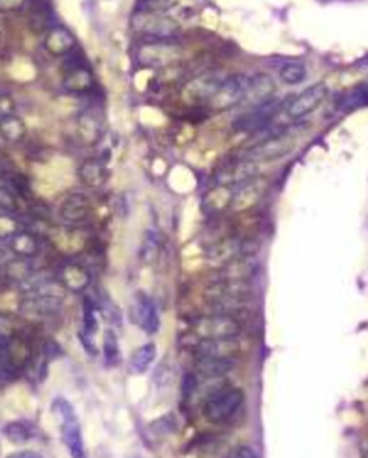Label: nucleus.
<instances>
[{
  "label": "nucleus",
  "mask_w": 368,
  "mask_h": 458,
  "mask_svg": "<svg viewBox=\"0 0 368 458\" xmlns=\"http://www.w3.org/2000/svg\"><path fill=\"white\" fill-rule=\"evenodd\" d=\"M340 104L342 109H352L362 105H368V82L355 85L352 89L347 91L342 95Z\"/></svg>",
  "instance_id": "c85d7f7f"
},
{
  "label": "nucleus",
  "mask_w": 368,
  "mask_h": 458,
  "mask_svg": "<svg viewBox=\"0 0 368 458\" xmlns=\"http://www.w3.org/2000/svg\"><path fill=\"white\" fill-rule=\"evenodd\" d=\"M229 458H258V454L248 445H239L232 451Z\"/></svg>",
  "instance_id": "37998d69"
},
{
  "label": "nucleus",
  "mask_w": 368,
  "mask_h": 458,
  "mask_svg": "<svg viewBox=\"0 0 368 458\" xmlns=\"http://www.w3.org/2000/svg\"><path fill=\"white\" fill-rule=\"evenodd\" d=\"M0 449H2V448H0Z\"/></svg>",
  "instance_id": "3c124183"
},
{
  "label": "nucleus",
  "mask_w": 368,
  "mask_h": 458,
  "mask_svg": "<svg viewBox=\"0 0 368 458\" xmlns=\"http://www.w3.org/2000/svg\"><path fill=\"white\" fill-rule=\"evenodd\" d=\"M234 368L233 358H207L199 356L196 371L206 379H219Z\"/></svg>",
  "instance_id": "412c9836"
},
{
  "label": "nucleus",
  "mask_w": 368,
  "mask_h": 458,
  "mask_svg": "<svg viewBox=\"0 0 368 458\" xmlns=\"http://www.w3.org/2000/svg\"><path fill=\"white\" fill-rule=\"evenodd\" d=\"M171 185L178 191L188 190L189 187H192V175L186 170H184L183 167H178V168H175L173 171Z\"/></svg>",
  "instance_id": "ea45409f"
},
{
  "label": "nucleus",
  "mask_w": 368,
  "mask_h": 458,
  "mask_svg": "<svg viewBox=\"0 0 368 458\" xmlns=\"http://www.w3.org/2000/svg\"><path fill=\"white\" fill-rule=\"evenodd\" d=\"M244 394L239 388L220 389L209 398L205 405V415L210 422H223L229 420L243 404Z\"/></svg>",
  "instance_id": "20e7f679"
},
{
  "label": "nucleus",
  "mask_w": 368,
  "mask_h": 458,
  "mask_svg": "<svg viewBox=\"0 0 368 458\" xmlns=\"http://www.w3.org/2000/svg\"><path fill=\"white\" fill-rule=\"evenodd\" d=\"M82 181L91 187H99L107 180V170L98 161H87L80 170Z\"/></svg>",
  "instance_id": "bb28decb"
},
{
  "label": "nucleus",
  "mask_w": 368,
  "mask_h": 458,
  "mask_svg": "<svg viewBox=\"0 0 368 458\" xmlns=\"http://www.w3.org/2000/svg\"><path fill=\"white\" fill-rule=\"evenodd\" d=\"M26 4V0H0V12L13 13L21 11Z\"/></svg>",
  "instance_id": "79ce46f5"
},
{
  "label": "nucleus",
  "mask_w": 368,
  "mask_h": 458,
  "mask_svg": "<svg viewBox=\"0 0 368 458\" xmlns=\"http://www.w3.org/2000/svg\"><path fill=\"white\" fill-rule=\"evenodd\" d=\"M328 97L325 82H317L295 95L286 107V114L292 119H299L313 114Z\"/></svg>",
  "instance_id": "0eeeda50"
},
{
  "label": "nucleus",
  "mask_w": 368,
  "mask_h": 458,
  "mask_svg": "<svg viewBox=\"0 0 368 458\" xmlns=\"http://www.w3.org/2000/svg\"><path fill=\"white\" fill-rule=\"evenodd\" d=\"M63 305L64 298L35 293L33 296L23 299V302L21 303V309L32 316H52L63 309Z\"/></svg>",
  "instance_id": "a211bd4d"
},
{
  "label": "nucleus",
  "mask_w": 368,
  "mask_h": 458,
  "mask_svg": "<svg viewBox=\"0 0 368 458\" xmlns=\"http://www.w3.org/2000/svg\"><path fill=\"white\" fill-rule=\"evenodd\" d=\"M5 435L13 444H25L32 438L33 431L25 421H12L5 427Z\"/></svg>",
  "instance_id": "2f4dec72"
},
{
  "label": "nucleus",
  "mask_w": 368,
  "mask_h": 458,
  "mask_svg": "<svg viewBox=\"0 0 368 458\" xmlns=\"http://www.w3.org/2000/svg\"><path fill=\"white\" fill-rule=\"evenodd\" d=\"M91 210V202L82 192H74L65 199L60 207V214L65 220L80 222L88 216Z\"/></svg>",
  "instance_id": "4be33fe9"
},
{
  "label": "nucleus",
  "mask_w": 368,
  "mask_h": 458,
  "mask_svg": "<svg viewBox=\"0 0 368 458\" xmlns=\"http://www.w3.org/2000/svg\"><path fill=\"white\" fill-rule=\"evenodd\" d=\"M293 147L295 138L288 131H279V133L269 136L251 147L244 158L252 160L255 163H269L288 156L293 150Z\"/></svg>",
  "instance_id": "7ed1b4c3"
},
{
  "label": "nucleus",
  "mask_w": 368,
  "mask_h": 458,
  "mask_svg": "<svg viewBox=\"0 0 368 458\" xmlns=\"http://www.w3.org/2000/svg\"><path fill=\"white\" fill-rule=\"evenodd\" d=\"M180 56L178 48L167 43H153L146 45L139 55V59L143 65L148 67H164L174 62Z\"/></svg>",
  "instance_id": "f3484780"
},
{
  "label": "nucleus",
  "mask_w": 368,
  "mask_h": 458,
  "mask_svg": "<svg viewBox=\"0 0 368 458\" xmlns=\"http://www.w3.org/2000/svg\"><path fill=\"white\" fill-rule=\"evenodd\" d=\"M157 355V348L154 344H146L134 351L131 355V369L136 374H144L151 366Z\"/></svg>",
  "instance_id": "393cba45"
},
{
  "label": "nucleus",
  "mask_w": 368,
  "mask_h": 458,
  "mask_svg": "<svg viewBox=\"0 0 368 458\" xmlns=\"http://www.w3.org/2000/svg\"><path fill=\"white\" fill-rule=\"evenodd\" d=\"M64 283L72 290H84L90 283V273L81 265H70L64 269Z\"/></svg>",
  "instance_id": "a878e982"
},
{
  "label": "nucleus",
  "mask_w": 368,
  "mask_h": 458,
  "mask_svg": "<svg viewBox=\"0 0 368 458\" xmlns=\"http://www.w3.org/2000/svg\"><path fill=\"white\" fill-rule=\"evenodd\" d=\"M2 38H4V33H2V31H0V40H2Z\"/></svg>",
  "instance_id": "09e8293b"
},
{
  "label": "nucleus",
  "mask_w": 368,
  "mask_h": 458,
  "mask_svg": "<svg viewBox=\"0 0 368 458\" xmlns=\"http://www.w3.org/2000/svg\"><path fill=\"white\" fill-rule=\"evenodd\" d=\"M133 315L136 323L140 326V328L147 332L148 335H154L160 329V313L156 302L148 298L144 293H139L134 307H133Z\"/></svg>",
  "instance_id": "ddd939ff"
},
{
  "label": "nucleus",
  "mask_w": 368,
  "mask_h": 458,
  "mask_svg": "<svg viewBox=\"0 0 368 458\" xmlns=\"http://www.w3.org/2000/svg\"><path fill=\"white\" fill-rule=\"evenodd\" d=\"M102 352L108 365H117L119 361L118 337L112 329H107L102 337Z\"/></svg>",
  "instance_id": "473e14b6"
},
{
  "label": "nucleus",
  "mask_w": 368,
  "mask_h": 458,
  "mask_svg": "<svg viewBox=\"0 0 368 458\" xmlns=\"http://www.w3.org/2000/svg\"><path fill=\"white\" fill-rule=\"evenodd\" d=\"M252 293L251 282L240 280H217L205 290V298L209 305L219 309L220 313L234 310L247 303Z\"/></svg>",
  "instance_id": "f257e3e1"
},
{
  "label": "nucleus",
  "mask_w": 368,
  "mask_h": 458,
  "mask_svg": "<svg viewBox=\"0 0 368 458\" xmlns=\"http://www.w3.org/2000/svg\"><path fill=\"white\" fill-rule=\"evenodd\" d=\"M306 68L301 62H288L279 70V80L286 85H298L306 80Z\"/></svg>",
  "instance_id": "cd10ccee"
},
{
  "label": "nucleus",
  "mask_w": 368,
  "mask_h": 458,
  "mask_svg": "<svg viewBox=\"0 0 368 458\" xmlns=\"http://www.w3.org/2000/svg\"><path fill=\"white\" fill-rule=\"evenodd\" d=\"M15 109H16L15 101L9 94L5 92V94L0 95V119L5 118V116H9V115H13Z\"/></svg>",
  "instance_id": "a19ab883"
},
{
  "label": "nucleus",
  "mask_w": 368,
  "mask_h": 458,
  "mask_svg": "<svg viewBox=\"0 0 368 458\" xmlns=\"http://www.w3.org/2000/svg\"><path fill=\"white\" fill-rule=\"evenodd\" d=\"M48 23H49L48 15L43 11V8H35V9H32L31 16H29V26H31V29L33 32H36V33L43 32L48 28Z\"/></svg>",
  "instance_id": "58836bf2"
},
{
  "label": "nucleus",
  "mask_w": 368,
  "mask_h": 458,
  "mask_svg": "<svg viewBox=\"0 0 368 458\" xmlns=\"http://www.w3.org/2000/svg\"><path fill=\"white\" fill-rule=\"evenodd\" d=\"M276 92V84L272 77L268 74H255L249 77V84L247 89V95L243 98L242 105H247L249 108L262 105L271 99Z\"/></svg>",
  "instance_id": "f8f14e48"
},
{
  "label": "nucleus",
  "mask_w": 368,
  "mask_h": 458,
  "mask_svg": "<svg viewBox=\"0 0 368 458\" xmlns=\"http://www.w3.org/2000/svg\"><path fill=\"white\" fill-rule=\"evenodd\" d=\"M157 254H158V237L154 231L148 230L143 240L141 257L146 263H151V261H154V258L157 257Z\"/></svg>",
  "instance_id": "e433bc0d"
},
{
  "label": "nucleus",
  "mask_w": 368,
  "mask_h": 458,
  "mask_svg": "<svg viewBox=\"0 0 368 458\" xmlns=\"http://www.w3.org/2000/svg\"><path fill=\"white\" fill-rule=\"evenodd\" d=\"M52 413L58 418L60 432H63L71 458H87L81 434V425L74 407L65 398H56L52 403Z\"/></svg>",
  "instance_id": "f03ea898"
},
{
  "label": "nucleus",
  "mask_w": 368,
  "mask_h": 458,
  "mask_svg": "<svg viewBox=\"0 0 368 458\" xmlns=\"http://www.w3.org/2000/svg\"><path fill=\"white\" fill-rule=\"evenodd\" d=\"M11 249L21 256H33L39 251V243L31 233H19L12 239Z\"/></svg>",
  "instance_id": "7c9ffc66"
},
{
  "label": "nucleus",
  "mask_w": 368,
  "mask_h": 458,
  "mask_svg": "<svg viewBox=\"0 0 368 458\" xmlns=\"http://www.w3.org/2000/svg\"><path fill=\"white\" fill-rule=\"evenodd\" d=\"M230 202H232V194L224 185H220L219 188H216L209 194V205L215 209H223L227 205L230 206Z\"/></svg>",
  "instance_id": "4c0bfd02"
},
{
  "label": "nucleus",
  "mask_w": 368,
  "mask_h": 458,
  "mask_svg": "<svg viewBox=\"0 0 368 458\" xmlns=\"http://www.w3.org/2000/svg\"><path fill=\"white\" fill-rule=\"evenodd\" d=\"M43 46L49 53L55 56H63L70 53L77 46V39L74 33L67 28H53L48 32L43 40Z\"/></svg>",
  "instance_id": "6ab92c4d"
},
{
  "label": "nucleus",
  "mask_w": 368,
  "mask_h": 458,
  "mask_svg": "<svg viewBox=\"0 0 368 458\" xmlns=\"http://www.w3.org/2000/svg\"><path fill=\"white\" fill-rule=\"evenodd\" d=\"M0 134L8 141L18 143L26 136V124L18 115H9L0 119Z\"/></svg>",
  "instance_id": "b1692460"
},
{
  "label": "nucleus",
  "mask_w": 368,
  "mask_h": 458,
  "mask_svg": "<svg viewBox=\"0 0 368 458\" xmlns=\"http://www.w3.org/2000/svg\"><path fill=\"white\" fill-rule=\"evenodd\" d=\"M259 271V263L254 254H242L219 271V280L249 282Z\"/></svg>",
  "instance_id": "9b49d317"
},
{
  "label": "nucleus",
  "mask_w": 368,
  "mask_h": 458,
  "mask_svg": "<svg viewBox=\"0 0 368 458\" xmlns=\"http://www.w3.org/2000/svg\"><path fill=\"white\" fill-rule=\"evenodd\" d=\"M242 254H252L247 250V243L237 239H227L210 249L207 253V260L212 266L222 268Z\"/></svg>",
  "instance_id": "dca6fc26"
},
{
  "label": "nucleus",
  "mask_w": 368,
  "mask_h": 458,
  "mask_svg": "<svg viewBox=\"0 0 368 458\" xmlns=\"http://www.w3.org/2000/svg\"><path fill=\"white\" fill-rule=\"evenodd\" d=\"M0 205L5 206V207H9V209H13V206H15L13 195L6 190H0Z\"/></svg>",
  "instance_id": "a18cd8bd"
},
{
  "label": "nucleus",
  "mask_w": 368,
  "mask_h": 458,
  "mask_svg": "<svg viewBox=\"0 0 368 458\" xmlns=\"http://www.w3.org/2000/svg\"><path fill=\"white\" fill-rule=\"evenodd\" d=\"M55 243L64 251H77L84 246V239L78 233L60 231L55 236Z\"/></svg>",
  "instance_id": "c9c22d12"
},
{
  "label": "nucleus",
  "mask_w": 368,
  "mask_h": 458,
  "mask_svg": "<svg viewBox=\"0 0 368 458\" xmlns=\"http://www.w3.org/2000/svg\"><path fill=\"white\" fill-rule=\"evenodd\" d=\"M15 230V223L11 222L9 219L0 217V237L8 236Z\"/></svg>",
  "instance_id": "c03bdc74"
},
{
  "label": "nucleus",
  "mask_w": 368,
  "mask_h": 458,
  "mask_svg": "<svg viewBox=\"0 0 368 458\" xmlns=\"http://www.w3.org/2000/svg\"><path fill=\"white\" fill-rule=\"evenodd\" d=\"M78 131L84 141L94 143L99 136V124L92 114H84L78 119Z\"/></svg>",
  "instance_id": "72a5a7b5"
},
{
  "label": "nucleus",
  "mask_w": 368,
  "mask_h": 458,
  "mask_svg": "<svg viewBox=\"0 0 368 458\" xmlns=\"http://www.w3.org/2000/svg\"><path fill=\"white\" fill-rule=\"evenodd\" d=\"M5 273L12 280L23 282L32 278V268H31V263H28L26 260H13L8 263Z\"/></svg>",
  "instance_id": "f704fd0d"
},
{
  "label": "nucleus",
  "mask_w": 368,
  "mask_h": 458,
  "mask_svg": "<svg viewBox=\"0 0 368 458\" xmlns=\"http://www.w3.org/2000/svg\"><path fill=\"white\" fill-rule=\"evenodd\" d=\"M6 458H42V457L35 451H19V452L9 454Z\"/></svg>",
  "instance_id": "49530a36"
},
{
  "label": "nucleus",
  "mask_w": 368,
  "mask_h": 458,
  "mask_svg": "<svg viewBox=\"0 0 368 458\" xmlns=\"http://www.w3.org/2000/svg\"><path fill=\"white\" fill-rule=\"evenodd\" d=\"M265 190H266L265 181L259 180L258 177L239 185L237 191L232 195L230 207L234 212H247L255 207L262 200Z\"/></svg>",
  "instance_id": "4468645a"
},
{
  "label": "nucleus",
  "mask_w": 368,
  "mask_h": 458,
  "mask_svg": "<svg viewBox=\"0 0 368 458\" xmlns=\"http://www.w3.org/2000/svg\"><path fill=\"white\" fill-rule=\"evenodd\" d=\"M195 334L202 341L233 339L240 334V325L230 315L216 313L199 319L195 325Z\"/></svg>",
  "instance_id": "39448f33"
},
{
  "label": "nucleus",
  "mask_w": 368,
  "mask_h": 458,
  "mask_svg": "<svg viewBox=\"0 0 368 458\" xmlns=\"http://www.w3.org/2000/svg\"><path fill=\"white\" fill-rule=\"evenodd\" d=\"M281 108V102L278 99H271L262 105L249 108L244 114L239 115L234 122L233 128L236 131H243V133H252V131H259L274 119Z\"/></svg>",
  "instance_id": "6e6552de"
},
{
  "label": "nucleus",
  "mask_w": 368,
  "mask_h": 458,
  "mask_svg": "<svg viewBox=\"0 0 368 458\" xmlns=\"http://www.w3.org/2000/svg\"><path fill=\"white\" fill-rule=\"evenodd\" d=\"M92 85V75L84 68L72 70L64 80V87L70 91L80 92L85 91Z\"/></svg>",
  "instance_id": "c756f323"
},
{
  "label": "nucleus",
  "mask_w": 368,
  "mask_h": 458,
  "mask_svg": "<svg viewBox=\"0 0 368 458\" xmlns=\"http://www.w3.org/2000/svg\"><path fill=\"white\" fill-rule=\"evenodd\" d=\"M223 80V77L213 72L196 77L183 88V98L188 104H209V101L222 85Z\"/></svg>",
  "instance_id": "1a4fd4ad"
},
{
  "label": "nucleus",
  "mask_w": 368,
  "mask_h": 458,
  "mask_svg": "<svg viewBox=\"0 0 368 458\" xmlns=\"http://www.w3.org/2000/svg\"><path fill=\"white\" fill-rule=\"evenodd\" d=\"M358 452L359 458H368V438H362L358 442Z\"/></svg>",
  "instance_id": "de8ad7c7"
},
{
  "label": "nucleus",
  "mask_w": 368,
  "mask_h": 458,
  "mask_svg": "<svg viewBox=\"0 0 368 458\" xmlns=\"http://www.w3.org/2000/svg\"><path fill=\"white\" fill-rule=\"evenodd\" d=\"M98 317H97V310L94 303L91 302L90 298L84 302V329H82V342L85 344V348L91 352L95 354V347H94V337L98 332Z\"/></svg>",
  "instance_id": "5701e85b"
},
{
  "label": "nucleus",
  "mask_w": 368,
  "mask_h": 458,
  "mask_svg": "<svg viewBox=\"0 0 368 458\" xmlns=\"http://www.w3.org/2000/svg\"><path fill=\"white\" fill-rule=\"evenodd\" d=\"M239 342L233 339H209L202 341L196 347L197 356L207 358H233L239 352Z\"/></svg>",
  "instance_id": "aec40b11"
},
{
  "label": "nucleus",
  "mask_w": 368,
  "mask_h": 458,
  "mask_svg": "<svg viewBox=\"0 0 368 458\" xmlns=\"http://www.w3.org/2000/svg\"><path fill=\"white\" fill-rule=\"evenodd\" d=\"M134 28H137V31L148 35V36H154L157 39H167V38H173L180 32V25L168 18V16H161V15H141L137 16L134 19Z\"/></svg>",
  "instance_id": "9d476101"
},
{
  "label": "nucleus",
  "mask_w": 368,
  "mask_h": 458,
  "mask_svg": "<svg viewBox=\"0 0 368 458\" xmlns=\"http://www.w3.org/2000/svg\"><path fill=\"white\" fill-rule=\"evenodd\" d=\"M249 77L243 74H234L223 80L222 85L209 101V107L215 111H224L236 105H242L247 95Z\"/></svg>",
  "instance_id": "423d86ee"
},
{
  "label": "nucleus",
  "mask_w": 368,
  "mask_h": 458,
  "mask_svg": "<svg viewBox=\"0 0 368 458\" xmlns=\"http://www.w3.org/2000/svg\"><path fill=\"white\" fill-rule=\"evenodd\" d=\"M258 163L244 158L239 163H234L217 174V182L220 185H242L258 177Z\"/></svg>",
  "instance_id": "2eb2a0df"
},
{
  "label": "nucleus",
  "mask_w": 368,
  "mask_h": 458,
  "mask_svg": "<svg viewBox=\"0 0 368 458\" xmlns=\"http://www.w3.org/2000/svg\"><path fill=\"white\" fill-rule=\"evenodd\" d=\"M2 94H5V91L2 88H0V95H2Z\"/></svg>",
  "instance_id": "8fccbe9b"
}]
</instances>
